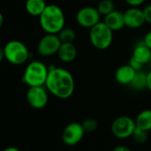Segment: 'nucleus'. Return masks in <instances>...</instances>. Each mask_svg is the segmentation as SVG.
Returning <instances> with one entry per match:
<instances>
[{
    "label": "nucleus",
    "instance_id": "1",
    "mask_svg": "<svg viewBox=\"0 0 151 151\" xmlns=\"http://www.w3.org/2000/svg\"><path fill=\"white\" fill-rule=\"evenodd\" d=\"M44 86L48 92L55 97L68 99L74 93L75 81L73 75L67 69L53 67L49 69Z\"/></svg>",
    "mask_w": 151,
    "mask_h": 151
},
{
    "label": "nucleus",
    "instance_id": "2",
    "mask_svg": "<svg viewBox=\"0 0 151 151\" xmlns=\"http://www.w3.org/2000/svg\"><path fill=\"white\" fill-rule=\"evenodd\" d=\"M41 28L46 34L57 35L65 27V15L61 8L56 4H47L39 16Z\"/></svg>",
    "mask_w": 151,
    "mask_h": 151
},
{
    "label": "nucleus",
    "instance_id": "3",
    "mask_svg": "<svg viewBox=\"0 0 151 151\" xmlns=\"http://www.w3.org/2000/svg\"><path fill=\"white\" fill-rule=\"evenodd\" d=\"M48 73L49 69L43 62L35 60L26 66L22 80L28 87L44 86Z\"/></svg>",
    "mask_w": 151,
    "mask_h": 151
},
{
    "label": "nucleus",
    "instance_id": "4",
    "mask_svg": "<svg viewBox=\"0 0 151 151\" xmlns=\"http://www.w3.org/2000/svg\"><path fill=\"white\" fill-rule=\"evenodd\" d=\"M89 39L95 49L103 50L111 45L113 41V31L104 22L100 21L90 28Z\"/></svg>",
    "mask_w": 151,
    "mask_h": 151
},
{
    "label": "nucleus",
    "instance_id": "5",
    "mask_svg": "<svg viewBox=\"0 0 151 151\" xmlns=\"http://www.w3.org/2000/svg\"><path fill=\"white\" fill-rule=\"evenodd\" d=\"M3 49L4 58L12 65H22L26 63L29 58V51L28 47L20 41L12 40L8 42Z\"/></svg>",
    "mask_w": 151,
    "mask_h": 151
},
{
    "label": "nucleus",
    "instance_id": "6",
    "mask_svg": "<svg viewBox=\"0 0 151 151\" xmlns=\"http://www.w3.org/2000/svg\"><path fill=\"white\" fill-rule=\"evenodd\" d=\"M135 129V120L129 116H120L117 118L111 125V132L113 135L118 139L132 137Z\"/></svg>",
    "mask_w": 151,
    "mask_h": 151
},
{
    "label": "nucleus",
    "instance_id": "7",
    "mask_svg": "<svg viewBox=\"0 0 151 151\" xmlns=\"http://www.w3.org/2000/svg\"><path fill=\"white\" fill-rule=\"evenodd\" d=\"M61 45V42L58 35L46 34L38 42L37 51L43 57H50L58 53Z\"/></svg>",
    "mask_w": 151,
    "mask_h": 151
},
{
    "label": "nucleus",
    "instance_id": "8",
    "mask_svg": "<svg viewBox=\"0 0 151 151\" xmlns=\"http://www.w3.org/2000/svg\"><path fill=\"white\" fill-rule=\"evenodd\" d=\"M28 104L36 110L43 109L48 103V90L44 86L29 87L26 95Z\"/></svg>",
    "mask_w": 151,
    "mask_h": 151
},
{
    "label": "nucleus",
    "instance_id": "9",
    "mask_svg": "<svg viewBox=\"0 0 151 151\" xmlns=\"http://www.w3.org/2000/svg\"><path fill=\"white\" fill-rule=\"evenodd\" d=\"M85 132L82 126V123L71 122L68 124L61 135L62 142L68 146H75L78 144L84 138Z\"/></svg>",
    "mask_w": 151,
    "mask_h": 151
},
{
    "label": "nucleus",
    "instance_id": "10",
    "mask_svg": "<svg viewBox=\"0 0 151 151\" xmlns=\"http://www.w3.org/2000/svg\"><path fill=\"white\" fill-rule=\"evenodd\" d=\"M101 14L97 8L92 6H85L78 10L76 15L77 24L85 28H91L100 22Z\"/></svg>",
    "mask_w": 151,
    "mask_h": 151
},
{
    "label": "nucleus",
    "instance_id": "11",
    "mask_svg": "<svg viewBox=\"0 0 151 151\" xmlns=\"http://www.w3.org/2000/svg\"><path fill=\"white\" fill-rule=\"evenodd\" d=\"M124 19L125 27L129 28H139L144 25L145 18L143 11L138 7H131L124 12Z\"/></svg>",
    "mask_w": 151,
    "mask_h": 151
},
{
    "label": "nucleus",
    "instance_id": "12",
    "mask_svg": "<svg viewBox=\"0 0 151 151\" xmlns=\"http://www.w3.org/2000/svg\"><path fill=\"white\" fill-rule=\"evenodd\" d=\"M136 73L137 72L129 64L124 65L118 67L115 72V79L117 82L121 85H130Z\"/></svg>",
    "mask_w": 151,
    "mask_h": 151
},
{
    "label": "nucleus",
    "instance_id": "13",
    "mask_svg": "<svg viewBox=\"0 0 151 151\" xmlns=\"http://www.w3.org/2000/svg\"><path fill=\"white\" fill-rule=\"evenodd\" d=\"M113 32L114 31H119L125 27V19H124V12H121L120 11L114 10L112 12L105 16L104 21H103Z\"/></svg>",
    "mask_w": 151,
    "mask_h": 151
},
{
    "label": "nucleus",
    "instance_id": "14",
    "mask_svg": "<svg viewBox=\"0 0 151 151\" xmlns=\"http://www.w3.org/2000/svg\"><path fill=\"white\" fill-rule=\"evenodd\" d=\"M59 58L64 63H70L75 60L77 55V50L73 42H61L58 50Z\"/></svg>",
    "mask_w": 151,
    "mask_h": 151
},
{
    "label": "nucleus",
    "instance_id": "15",
    "mask_svg": "<svg viewBox=\"0 0 151 151\" xmlns=\"http://www.w3.org/2000/svg\"><path fill=\"white\" fill-rule=\"evenodd\" d=\"M132 58H133L142 65L148 64L150 62L151 50L144 43L143 41L140 42L134 47Z\"/></svg>",
    "mask_w": 151,
    "mask_h": 151
},
{
    "label": "nucleus",
    "instance_id": "16",
    "mask_svg": "<svg viewBox=\"0 0 151 151\" xmlns=\"http://www.w3.org/2000/svg\"><path fill=\"white\" fill-rule=\"evenodd\" d=\"M44 0H27L25 3V9L27 12L34 17H39L46 7Z\"/></svg>",
    "mask_w": 151,
    "mask_h": 151
},
{
    "label": "nucleus",
    "instance_id": "17",
    "mask_svg": "<svg viewBox=\"0 0 151 151\" xmlns=\"http://www.w3.org/2000/svg\"><path fill=\"white\" fill-rule=\"evenodd\" d=\"M136 127L150 132L151 130V110L147 109L141 111L135 119Z\"/></svg>",
    "mask_w": 151,
    "mask_h": 151
},
{
    "label": "nucleus",
    "instance_id": "18",
    "mask_svg": "<svg viewBox=\"0 0 151 151\" xmlns=\"http://www.w3.org/2000/svg\"><path fill=\"white\" fill-rule=\"evenodd\" d=\"M130 86L135 90H142L147 88V73L139 71L136 73Z\"/></svg>",
    "mask_w": 151,
    "mask_h": 151
},
{
    "label": "nucleus",
    "instance_id": "19",
    "mask_svg": "<svg viewBox=\"0 0 151 151\" xmlns=\"http://www.w3.org/2000/svg\"><path fill=\"white\" fill-rule=\"evenodd\" d=\"M97 10L101 15H108L115 10V4L112 0H101L98 4Z\"/></svg>",
    "mask_w": 151,
    "mask_h": 151
},
{
    "label": "nucleus",
    "instance_id": "20",
    "mask_svg": "<svg viewBox=\"0 0 151 151\" xmlns=\"http://www.w3.org/2000/svg\"><path fill=\"white\" fill-rule=\"evenodd\" d=\"M57 35L61 42H73L76 39V32L69 27L62 28Z\"/></svg>",
    "mask_w": 151,
    "mask_h": 151
},
{
    "label": "nucleus",
    "instance_id": "21",
    "mask_svg": "<svg viewBox=\"0 0 151 151\" xmlns=\"http://www.w3.org/2000/svg\"><path fill=\"white\" fill-rule=\"evenodd\" d=\"M133 141L137 143H144L147 142L148 138H149V132L142 130L138 127H136V129L134 130L133 135H132Z\"/></svg>",
    "mask_w": 151,
    "mask_h": 151
},
{
    "label": "nucleus",
    "instance_id": "22",
    "mask_svg": "<svg viewBox=\"0 0 151 151\" xmlns=\"http://www.w3.org/2000/svg\"><path fill=\"white\" fill-rule=\"evenodd\" d=\"M82 126H83L85 133H93V132L96 131V129L98 127V123L93 119H87L83 121Z\"/></svg>",
    "mask_w": 151,
    "mask_h": 151
},
{
    "label": "nucleus",
    "instance_id": "23",
    "mask_svg": "<svg viewBox=\"0 0 151 151\" xmlns=\"http://www.w3.org/2000/svg\"><path fill=\"white\" fill-rule=\"evenodd\" d=\"M142 11H143L145 21L149 24H151V4H149L146 7H144Z\"/></svg>",
    "mask_w": 151,
    "mask_h": 151
},
{
    "label": "nucleus",
    "instance_id": "24",
    "mask_svg": "<svg viewBox=\"0 0 151 151\" xmlns=\"http://www.w3.org/2000/svg\"><path fill=\"white\" fill-rule=\"evenodd\" d=\"M129 65H130L136 72L141 71L142 68V65H143L142 63H140L139 61H137V60L134 59L133 58H131V59H130V61H129Z\"/></svg>",
    "mask_w": 151,
    "mask_h": 151
},
{
    "label": "nucleus",
    "instance_id": "25",
    "mask_svg": "<svg viewBox=\"0 0 151 151\" xmlns=\"http://www.w3.org/2000/svg\"><path fill=\"white\" fill-rule=\"evenodd\" d=\"M129 5H131L132 7H138L140 5H142L145 0H125Z\"/></svg>",
    "mask_w": 151,
    "mask_h": 151
},
{
    "label": "nucleus",
    "instance_id": "26",
    "mask_svg": "<svg viewBox=\"0 0 151 151\" xmlns=\"http://www.w3.org/2000/svg\"><path fill=\"white\" fill-rule=\"evenodd\" d=\"M143 42H144V43L151 50V30L146 34V35L144 36Z\"/></svg>",
    "mask_w": 151,
    "mask_h": 151
},
{
    "label": "nucleus",
    "instance_id": "27",
    "mask_svg": "<svg viewBox=\"0 0 151 151\" xmlns=\"http://www.w3.org/2000/svg\"><path fill=\"white\" fill-rule=\"evenodd\" d=\"M112 151H132L128 147H125V146H117Z\"/></svg>",
    "mask_w": 151,
    "mask_h": 151
},
{
    "label": "nucleus",
    "instance_id": "28",
    "mask_svg": "<svg viewBox=\"0 0 151 151\" xmlns=\"http://www.w3.org/2000/svg\"><path fill=\"white\" fill-rule=\"evenodd\" d=\"M147 88L151 91V71L147 73Z\"/></svg>",
    "mask_w": 151,
    "mask_h": 151
},
{
    "label": "nucleus",
    "instance_id": "29",
    "mask_svg": "<svg viewBox=\"0 0 151 151\" xmlns=\"http://www.w3.org/2000/svg\"><path fill=\"white\" fill-rule=\"evenodd\" d=\"M3 151H20V150L15 148V147H7Z\"/></svg>",
    "mask_w": 151,
    "mask_h": 151
},
{
    "label": "nucleus",
    "instance_id": "30",
    "mask_svg": "<svg viewBox=\"0 0 151 151\" xmlns=\"http://www.w3.org/2000/svg\"><path fill=\"white\" fill-rule=\"evenodd\" d=\"M4 58V49L0 47V63L3 61V59Z\"/></svg>",
    "mask_w": 151,
    "mask_h": 151
},
{
    "label": "nucleus",
    "instance_id": "31",
    "mask_svg": "<svg viewBox=\"0 0 151 151\" xmlns=\"http://www.w3.org/2000/svg\"><path fill=\"white\" fill-rule=\"evenodd\" d=\"M3 23H4V16H3V14L1 13V12H0V27H2Z\"/></svg>",
    "mask_w": 151,
    "mask_h": 151
},
{
    "label": "nucleus",
    "instance_id": "32",
    "mask_svg": "<svg viewBox=\"0 0 151 151\" xmlns=\"http://www.w3.org/2000/svg\"><path fill=\"white\" fill-rule=\"evenodd\" d=\"M150 64H151V59H150Z\"/></svg>",
    "mask_w": 151,
    "mask_h": 151
},
{
    "label": "nucleus",
    "instance_id": "33",
    "mask_svg": "<svg viewBox=\"0 0 151 151\" xmlns=\"http://www.w3.org/2000/svg\"><path fill=\"white\" fill-rule=\"evenodd\" d=\"M0 41H1V39H0Z\"/></svg>",
    "mask_w": 151,
    "mask_h": 151
}]
</instances>
